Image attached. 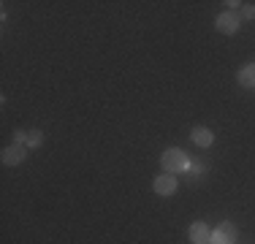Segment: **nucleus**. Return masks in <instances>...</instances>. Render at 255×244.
<instances>
[{"mask_svg":"<svg viewBox=\"0 0 255 244\" xmlns=\"http://www.w3.org/2000/svg\"><path fill=\"white\" fill-rule=\"evenodd\" d=\"M160 163H163V168H166V174H179V171H187L190 168V160H187V155L182 149H166L163 152V157H160Z\"/></svg>","mask_w":255,"mask_h":244,"instance_id":"f257e3e1","label":"nucleus"},{"mask_svg":"<svg viewBox=\"0 0 255 244\" xmlns=\"http://www.w3.org/2000/svg\"><path fill=\"white\" fill-rule=\"evenodd\" d=\"M212 244H234L236 242V231H234V225L231 223H223L217 231H212Z\"/></svg>","mask_w":255,"mask_h":244,"instance_id":"f03ea898","label":"nucleus"},{"mask_svg":"<svg viewBox=\"0 0 255 244\" xmlns=\"http://www.w3.org/2000/svg\"><path fill=\"white\" fill-rule=\"evenodd\" d=\"M217 30L226 35H234L236 30H239V16L234 14V11H226V14L217 16Z\"/></svg>","mask_w":255,"mask_h":244,"instance_id":"7ed1b4c3","label":"nucleus"},{"mask_svg":"<svg viewBox=\"0 0 255 244\" xmlns=\"http://www.w3.org/2000/svg\"><path fill=\"white\" fill-rule=\"evenodd\" d=\"M155 193L157 195H174L177 193V176L174 174H163L155 179Z\"/></svg>","mask_w":255,"mask_h":244,"instance_id":"20e7f679","label":"nucleus"},{"mask_svg":"<svg viewBox=\"0 0 255 244\" xmlns=\"http://www.w3.org/2000/svg\"><path fill=\"white\" fill-rule=\"evenodd\" d=\"M25 157H27V149L22 144H14V146H8V149H3V163L5 166H19Z\"/></svg>","mask_w":255,"mask_h":244,"instance_id":"39448f33","label":"nucleus"},{"mask_svg":"<svg viewBox=\"0 0 255 244\" xmlns=\"http://www.w3.org/2000/svg\"><path fill=\"white\" fill-rule=\"evenodd\" d=\"M209 239H212V231L206 228L204 223H193L190 225V242L193 244H209Z\"/></svg>","mask_w":255,"mask_h":244,"instance_id":"423d86ee","label":"nucleus"},{"mask_svg":"<svg viewBox=\"0 0 255 244\" xmlns=\"http://www.w3.org/2000/svg\"><path fill=\"white\" fill-rule=\"evenodd\" d=\"M190 138H193V141H196L198 146H212V141H215V136H212L209 127H193Z\"/></svg>","mask_w":255,"mask_h":244,"instance_id":"0eeeda50","label":"nucleus"},{"mask_svg":"<svg viewBox=\"0 0 255 244\" xmlns=\"http://www.w3.org/2000/svg\"><path fill=\"white\" fill-rule=\"evenodd\" d=\"M239 84L242 87H255V63L245 65V68L239 71Z\"/></svg>","mask_w":255,"mask_h":244,"instance_id":"6e6552de","label":"nucleus"},{"mask_svg":"<svg viewBox=\"0 0 255 244\" xmlns=\"http://www.w3.org/2000/svg\"><path fill=\"white\" fill-rule=\"evenodd\" d=\"M41 141H44V133L41 130H30L27 133V146H38Z\"/></svg>","mask_w":255,"mask_h":244,"instance_id":"1a4fd4ad","label":"nucleus"},{"mask_svg":"<svg viewBox=\"0 0 255 244\" xmlns=\"http://www.w3.org/2000/svg\"><path fill=\"white\" fill-rule=\"evenodd\" d=\"M242 16H245V19H255V5H245V8H242Z\"/></svg>","mask_w":255,"mask_h":244,"instance_id":"9d476101","label":"nucleus"},{"mask_svg":"<svg viewBox=\"0 0 255 244\" xmlns=\"http://www.w3.org/2000/svg\"><path fill=\"white\" fill-rule=\"evenodd\" d=\"M190 174L193 176H201L204 174V166H201V163H190Z\"/></svg>","mask_w":255,"mask_h":244,"instance_id":"9b49d317","label":"nucleus"}]
</instances>
